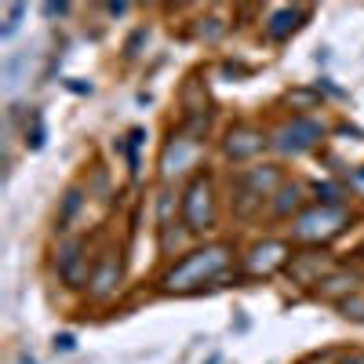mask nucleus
Here are the masks:
<instances>
[{"mask_svg":"<svg viewBox=\"0 0 364 364\" xmlns=\"http://www.w3.org/2000/svg\"><path fill=\"white\" fill-rule=\"evenodd\" d=\"M226 266H230V248L226 245H211V248H200V252L186 255L178 266H171L161 284L168 291H190V288H197L204 281H215Z\"/></svg>","mask_w":364,"mask_h":364,"instance_id":"obj_1","label":"nucleus"},{"mask_svg":"<svg viewBox=\"0 0 364 364\" xmlns=\"http://www.w3.org/2000/svg\"><path fill=\"white\" fill-rule=\"evenodd\" d=\"M343 226H346V211L339 204H317V208L302 211V215L295 219L291 233L299 240H328V237H336Z\"/></svg>","mask_w":364,"mask_h":364,"instance_id":"obj_2","label":"nucleus"},{"mask_svg":"<svg viewBox=\"0 0 364 364\" xmlns=\"http://www.w3.org/2000/svg\"><path fill=\"white\" fill-rule=\"evenodd\" d=\"M321 139V124L310 117H295L288 120V124L277 128V135H273V149H281V154H306V149H314Z\"/></svg>","mask_w":364,"mask_h":364,"instance_id":"obj_3","label":"nucleus"},{"mask_svg":"<svg viewBox=\"0 0 364 364\" xmlns=\"http://www.w3.org/2000/svg\"><path fill=\"white\" fill-rule=\"evenodd\" d=\"M182 219L193 233L208 230L211 219H215V208H211V182L208 178H193L186 197H182Z\"/></svg>","mask_w":364,"mask_h":364,"instance_id":"obj_4","label":"nucleus"},{"mask_svg":"<svg viewBox=\"0 0 364 364\" xmlns=\"http://www.w3.org/2000/svg\"><path fill=\"white\" fill-rule=\"evenodd\" d=\"M193 157H197V139L175 135V139L164 146V154H161V175L171 178V175H178V171H186V168L193 164Z\"/></svg>","mask_w":364,"mask_h":364,"instance_id":"obj_5","label":"nucleus"},{"mask_svg":"<svg viewBox=\"0 0 364 364\" xmlns=\"http://www.w3.org/2000/svg\"><path fill=\"white\" fill-rule=\"evenodd\" d=\"M288 262V248L281 245V240H262V245H255L245 259V269L248 273H273V269H281Z\"/></svg>","mask_w":364,"mask_h":364,"instance_id":"obj_6","label":"nucleus"},{"mask_svg":"<svg viewBox=\"0 0 364 364\" xmlns=\"http://www.w3.org/2000/svg\"><path fill=\"white\" fill-rule=\"evenodd\" d=\"M262 149V135L259 132H252V128H233L230 135H226V154L233 157V161H248V157H255Z\"/></svg>","mask_w":364,"mask_h":364,"instance_id":"obj_7","label":"nucleus"},{"mask_svg":"<svg viewBox=\"0 0 364 364\" xmlns=\"http://www.w3.org/2000/svg\"><path fill=\"white\" fill-rule=\"evenodd\" d=\"M117 284H120V262H117V259H106V262L95 269V277H91V295L106 299V295L117 291Z\"/></svg>","mask_w":364,"mask_h":364,"instance_id":"obj_8","label":"nucleus"},{"mask_svg":"<svg viewBox=\"0 0 364 364\" xmlns=\"http://www.w3.org/2000/svg\"><path fill=\"white\" fill-rule=\"evenodd\" d=\"M302 15H306V8H281V11H273L269 22H266V33H269L273 41H284L291 29L299 26Z\"/></svg>","mask_w":364,"mask_h":364,"instance_id":"obj_9","label":"nucleus"},{"mask_svg":"<svg viewBox=\"0 0 364 364\" xmlns=\"http://www.w3.org/2000/svg\"><path fill=\"white\" fill-rule=\"evenodd\" d=\"M80 252H84L80 240H70V245L58 252V277H63L66 284H77L80 281V259H84Z\"/></svg>","mask_w":364,"mask_h":364,"instance_id":"obj_10","label":"nucleus"},{"mask_svg":"<svg viewBox=\"0 0 364 364\" xmlns=\"http://www.w3.org/2000/svg\"><path fill=\"white\" fill-rule=\"evenodd\" d=\"M328 269V259L324 255H306L302 262H291V277L299 284H321V273Z\"/></svg>","mask_w":364,"mask_h":364,"instance_id":"obj_11","label":"nucleus"},{"mask_svg":"<svg viewBox=\"0 0 364 364\" xmlns=\"http://www.w3.org/2000/svg\"><path fill=\"white\" fill-rule=\"evenodd\" d=\"M248 186H252L255 197H262L266 190L277 186V168H259V171H252V175H248Z\"/></svg>","mask_w":364,"mask_h":364,"instance_id":"obj_12","label":"nucleus"},{"mask_svg":"<svg viewBox=\"0 0 364 364\" xmlns=\"http://www.w3.org/2000/svg\"><path fill=\"white\" fill-rule=\"evenodd\" d=\"M299 186H281L277 190V200H273V211H277V215H288V211H295L299 208Z\"/></svg>","mask_w":364,"mask_h":364,"instance_id":"obj_13","label":"nucleus"},{"mask_svg":"<svg viewBox=\"0 0 364 364\" xmlns=\"http://www.w3.org/2000/svg\"><path fill=\"white\" fill-rule=\"evenodd\" d=\"M321 291H324V295H343V291H353V277H328V281H321Z\"/></svg>","mask_w":364,"mask_h":364,"instance_id":"obj_14","label":"nucleus"},{"mask_svg":"<svg viewBox=\"0 0 364 364\" xmlns=\"http://www.w3.org/2000/svg\"><path fill=\"white\" fill-rule=\"evenodd\" d=\"M26 15V8L22 4H11L8 8V22H4V29H0V37H11L15 33V29H18V18Z\"/></svg>","mask_w":364,"mask_h":364,"instance_id":"obj_15","label":"nucleus"},{"mask_svg":"<svg viewBox=\"0 0 364 364\" xmlns=\"http://www.w3.org/2000/svg\"><path fill=\"white\" fill-rule=\"evenodd\" d=\"M77 204H80V193L70 190V193H66V204H63V215H58V226H66V223H70V215L77 211Z\"/></svg>","mask_w":364,"mask_h":364,"instance_id":"obj_16","label":"nucleus"},{"mask_svg":"<svg viewBox=\"0 0 364 364\" xmlns=\"http://www.w3.org/2000/svg\"><path fill=\"white\" fill-rule=\"evenodd\" d=\"M343 314L353 321H364V299H343Z\"/></svg>","mask_w":364,"mask_h":364,"instance_id":"obj_17","label":"nucleus"},{"mask_svg":"<svg viewBox=\"0 0 364 364\" xmlns=\"http://www.w3.org/2000/svg\"><path fill=\"white\" fill-rule=\"evenodd\" d=\"M350 190H353L357 197H364V168H353V171H350Z\"/></svg>","mask_w":364,"mask_h":364,"instance_id":"obj_18","label":"nucleus"},{"mask_svg":"<svg viewBox=\"0 0 364 364\" xmlns=\"http://www.w3.org/2000/svg\"><path fill=\"white\" fill-rule=\"evenodd\" d=\"M336 193H339L336 186H328V182H324V186H321V182H317V197H321V204H336V200H339Z\"/></svg>","mask_w":364,"mask_h":364,"instance_id":"obj_19","label":"nucleus"},{"mask_svg":"<svg viewBox=\"0 0 364 364\" xmlns=\"http://www.w3.org/2000/svg\"><path fill=\"white\" fill-rule=\"evenodd\" d=\"M55 350L70 353V350H73V336H58V339H55Z\"/></svg>","mask_w":364,"mask_h":364,"instance_id":"obj_20","label":"nucleus"},{"mask_svg":"<svg viewBox=\"0 0 364 364\" xmlns=\"http://www.w3.org/2000/svg\"><path fill=\"white\" fill-rule=\"evenodd\" d=\"M66 4H44V15H63Z\"/></svg>","mask_w":364,"mask_h":364,"instance_id":"obj_21","label":"nucleus"},{"mask_svg":"<svg viewBox=\"0 0 364 364\" xmlns=\"http://www.w3.org/2000/svg\"><path fill=\"white\" fill-rule=\"evenodd\" d=\"M343 364H364V350H360V353H350Z\"/></svg>","mask_w":364,"mask_h":364,"instance_id":"obj_22","label":"nucleus"}]
</instances>
